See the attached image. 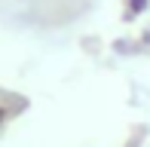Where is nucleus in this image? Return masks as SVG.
Masks as SVG:
<instances>
[{"instance_id":"1","label":"nucleus","mask_w":150,"mask_h":147,"mask_svg":"<svg viewBox=\"0 0 150 147\" xmlns=\"http://www.w3.org/2000/svg\"><path fill=\"white\" fill-rule=\"evenodd\" d=\"M150 6V0H129V16H138Z\"/></svg>"},{"instance_id":"2","label":"nucleus","mask_w":150,"mask_h":147,"mask_svg":"<svg viewBox=\"0 0 150 147\" xmlns=\"http://www.w3.org/2000/svg\"><path fill=\"white\" fill-rule=\"evenodd\" d=\"M138 144H141V141H138V138H132V141H129L126 147H138Z\"/></svg>"}]
</instances>
